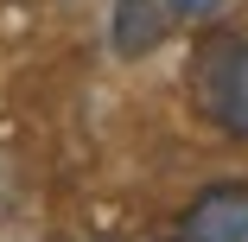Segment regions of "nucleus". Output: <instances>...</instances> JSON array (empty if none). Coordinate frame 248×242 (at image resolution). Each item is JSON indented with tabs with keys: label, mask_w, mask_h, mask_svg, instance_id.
<instances>
[{
	"label": "nucleus",
	"mask_w": 248,
	"mask_h": 242,
	"mask_svg": "<svg viewBox=\"0 0 248 242\" xmlns=\"http://www.w3.org/2000/svg\"><path fill=\"white\" fill-rule=\"evenodd\" d=\"M185 96L210 128H223L229 140H248V38L204 32L185 64Z\"/></svg>",
	"instance_id": "obj_1"
},
{
	"label": "nucleus",
	"mask_w": 248,
	"mask_h": 242,
	"mask_svg": "<svg viewBox=\"0 0 248 242\" xmlns=\"http://www.w3.org/2000/svg\"><path fill=\"white\" fill-rule=\"evenodd\" d=\"M217 7H223V0H172L178 19H204V13H217Z\"/></svg>",
	"instance_id": "obj_4"
},
{
	"label": "nucleus",
	"mask_w": 248,
	"mask_h": 242,
	"mask_svg": "<svg viewBox=\"0 0 248 242\" xmlns=\"http://www.w3.org/2000/svg\"><path fill=\"white\" fill-rule=\"evenodd\" d=\"M178 242H248V185H210L197 191L185 210V236Z\"/></svg>",
	"instance_id": "obj_2"
},
{
	"label": "nucleus",
	"mask_w": 248,
	"mask_h": 242,
	"mask_svg": "<svg viewBox=\"0 0 248 242\" xmlns=\"http://www.w3.org/2000/svg\"><path fill=\"white\" fill-rule=\"evenodd\" d=\"M178 13H172V0H115V13H108V45H115V58H153L159 45L172 38Z\"/></svg>",
	"instance_id": "obj_3"
}]
</instances>
